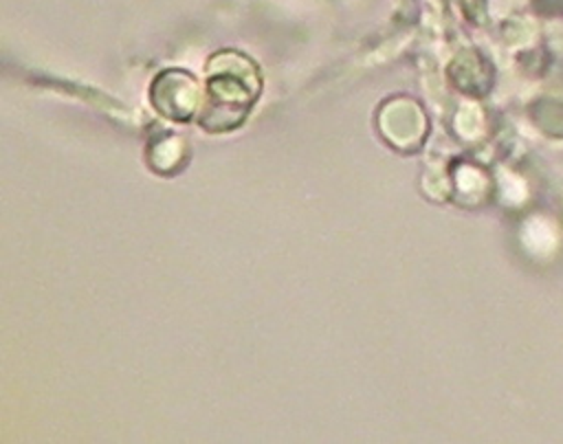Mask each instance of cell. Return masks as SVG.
Here are the masks:
<instances>
[{"label":"cell","instance_id":"obj_3","mask_svg":"<svg viewBox=\"0 0 563 444\" xmlns=\"http://www.w3.org/2000/svg\"><path fill=\"white\" fill-rule=\"evenodd\" d=\"M187 143L180 134L163 132L147 143V163L156 174H178V169L187 163Z\"/></svg>","mask_w":563,"mask_h":444},{"label":"cell","instance_id":"obj_2","mask_svg":"<svg viewBox=\"0 0 563 444\" xmlns=\"http://www.w3.org/2000/svg\"><path fill=\"white\" fill-rule=\"evenodd\" d=\"M150 99L161 116L169 121H191L198 119L202 110L205 90H200L196 77L187 70L167 68L154 79Z\"/></svg>","mask_w":563,"mask_h":444},{"label":"cell","instance_id":"obj_1","mask_svg":"<svg viewBox=\"0 0 563 444\" xmlns=\"http://www.w3.org/2000/svg\"><path fill=\"white\" fill-rule=\"evenodd\" d=\"M262 90L257 66L240 51H220L209 59L198 123L213 134L240 127Z\"/></svg>","mask_w":563,"mask_h":444}]
</instances>
